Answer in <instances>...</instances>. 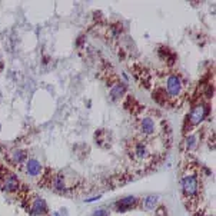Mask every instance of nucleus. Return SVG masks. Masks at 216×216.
I'll return each instance as SVG.
<instances>
[{"mask_svg":"<svg viewBox=\"0 0 216 216\" xmlns=\"http://www.w3.org/2000/svg\"><path fill=\"white\" fill-rule=\"evenodd\" d=\"M156 202H158V196H155V195H150V196H147V198L144 199V208L150 210V209L155 208Z\"/></svg>","mask_w":216,"mask_h":216,"instance_id":"obj_11","label":"nucleus"},{"mask_svg":"<svg viewBox=\"0 0 216 216\" xmlns=\"http://www.w3.org/2000/svg\"><path fill=\"white\" fill-rule=\"evenodd\" d=\"M55 186H56V189H59V190H62V189L64 188V180H63V176H62V175H57L56 176Z\"/></svg>","mask_w":216,"mask_h":216,"instance_id":"obj_13","label":"nucleus"},{"mask_svg":"<svg viewBox=\"0 0 216 216\" xmlns=\"http://www.w3.org/2000/svg\"><path fill=\"white\" fill-rule=\"evenodd\" d=\"M182 188H183V192L188 198H192L195 196L198 190H199V180L196 175H186L182 179Z\"/></svg>","mask_w":216,"mask_h":216,"instance_id":"obj_1","label":"nucleus"},{"mask_svg":"<svg viewBox=\"0 0 216 216\" xmlns=\"http://www.w3.org/2000/svg\"><path fill=\"white\" fill-rule=\"evenodd\" d=\"M93 216H107V212H106L104 209H99V210H97Z\"/></svg>","mask_w":216,"mask_h":216,"instance_id":"obj_15","label":"nucleus"},{"mask_svg":"<svg viewBox=\"0 0 216 216\" xmlns=\"http://www.w3.org/2000/svg\"><path fill=\"white\" fill-rule=\"evenodd\" d=\"M196 140H198L196 135H190V136L188 137V140H186V146H188V149H189V150H192L193 147L196 146V143H198Z\"/></svg>","mask_w":216,"mask_h":216,"instance_id":"obj_12","label":"nucleus"},{"mask_svg":"<svg viewBox=\"0 0 216 216\" xmlns=\"http://www.w3.org/2000/svg\"><path fill=\"white\" fill-rule=\"evenodd\" d=\"M125 90H126V86H125V85H122V83H116V85H113L112 89H110V95L116 99V97L122 96V95L125 93Z\"/></svg>","mask_w":216,"mask_h":216,"instance_id":"obj_10","label":"nucleus"},{"mask_svg":"<svg viewBox=\"0 0 216 216\" xmlns=\"http://www.w3.org/2000/svg\"><path fill=\"white\" fill-rule=\"evenodd\" d=\"M26 170L29 175L32 176H37L40 172H42V165L36 159H29L26 162Z\"/></svg>","mask_w":216,"mask_h":216,"instance_id":"obj_7","label":"nucleus"},{"mask_svg":"<svg viewBox=\"0 0 216 216\" xmlns=\"http://www.w3.org/2000/svg\"><path fill=\"white\" fill-rule=\"evenodd\" d=\"M139 130L143 133L144 136H150L156 130V122L152 117H143L139 123Z\"/></svg>","mask_w":216,"mask_h":216,"instance_id":"obj_4","label":"nucleus"},{"mask_svg":"<svg viewBox=\"0 0 216 216\" xmlns=\"http://www.w3.org/2000/svg\"><path fill=\"white\" fill-rule=\"evenodd\" d=\"M206 115H208V106L205 103H198L192 109L190 115H189V123H190V126H198V125H200L205 120Z\"/></svg>","mask_w":216,"mask_h":216,"instance_id":"obj_2","label":"nucleus"},{"mask_svg":"<svg viewBox=\"0 0 216 216\" xmlns=\"http://www.w3.org/2000/svg\"><path fill=\"white\" fill-rule=\"evenodd\" d=\"M24 156H26V153L20 152V150H17V152L13 153V159H15V162H22V160L24 159Z\"/></svg>","mask_w":216,"mask_h":216,"instance_id":"obj_14","label":"nucleus"},{"mask_svg":"<svg viewBox=\"0 0 216 216\" xmlns=\"http://www.w3.org/2000/svg\"><path fill=\"white\" fill-rule=\"evenodd\" d=\"M166 90L170 97H177L182 93V80L176 74H170L166 80Z\"/></svg>","mask_w":216,"mask_h":216,"instance_id":"obj_3","label":"nucleus"},{"mask_svg":"<svg viewBox=\"0 0 216 216\" xmlns=\"http://www.w3.org/2000/svg\"><path fill=\"white\" fill-rule=\"evenodd\" d=\"M53 216H59V213H55V215H53Z\"/></svg>","mask_w":216,"mask_h":216,"instance_id":"obj_16","label":"nucleus"},{"mask_svg":"<svg viewBox=\"0 0 216 216\" xmlns=\"http://www.w3.org/2000/svg\"><path fill=\"white\" fill-rule=\"evenodd\" d=\"M0 186L6 192H15V190H17V188H19V182H17V179L13 175H9V176H6L3 179V182H1Z\"/></svg>","mask_w":216,"mask_h":216,"instance_id":"obj_6","label":"nucleus"},{"mask_svg":"<svg viewBox=\"0 0 216 216\" xmlns=\"http://www.w3.org/2000/svg\"><path fill=\"white\" fill-rule=\"evenodd\" d=\"M32 210L36 213V215L45 213V212H46V203H45V200L36 198L34 202H33V205H32Z\"/></svg>","mask_w":216,"mask_h":216,"instance_id":"obj_9","label":"nucleus"},{"mask_svg":"<svg viewBox=\"0 0 216 216\" xmlns=\"http://www.w3.org/2000/svg\"><path fill=\"white\" fill-rule=\"evenodd\" d=\"M132 153H133V156L139 160H143L146 159L150 152H149V149H147V146L142 142H136V143L133 144V149H132Z\"/></svg>","mask_w":216,"mask_h":216,"instance_id":"obj_5","label":"nucleus"},{"mask_svg":"<svg viewBox=\"0 0 216 216\" xmlns=\"http://www.w3.org/2000/svg\"><path fill=\"white\" fill-rule=\"evenodd\" d=\"M135 202H136V198L135 196H128V198H125V199H120L117 203H116V206L119 210L122 212H125V210H128L130 209L133 205H135Z\"/></svg>","mask_w":216,"mask_h":216,"instance_id":"obj_8","label":"nucleus"}]
</instances>
